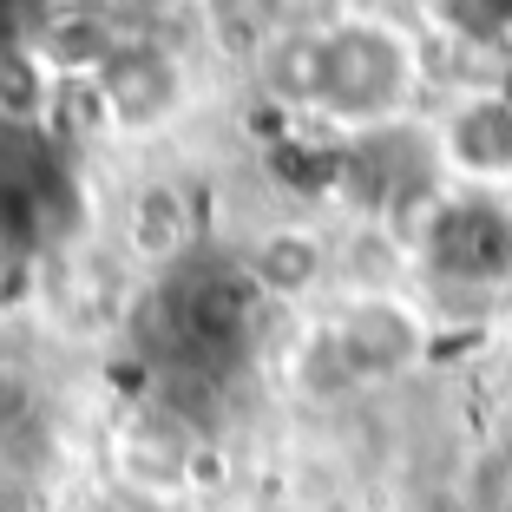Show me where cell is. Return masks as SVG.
I'll use <instances>...</instances> for the list:
<instances>
[{
	"label": "cell",
	"instance_id": "cell-16",
	"mask_svg": "<svg viewBox=\"0 0 512 512\" xmlns=\"http://www.w3.org/2000/svg\"><path fill=\"white\" fill-rule=\"evenodd\" d=\"M86 512H165V499L145 493V486H132V480H106L86 499Z\"/></svg>",
	"mask_w": 512,
	"mask_h": 512
},
{
	"label": "cell",
	"instance_id": "cell-5",
	"mask_svg": "<svg viewBox=\"0 0 512 512\" xmlns=\"http://www.w3.org/2000/svg\"><path fill=\"white\" fill-rule=\"evenodd\" d=\"M355 204L381 217H401L414 204H434V165H427V145L421 138L394 132V125H368L355 145L342 151V171H335Z\"/></svg>",
	"mask_w": 512,
	"mask_h": 512
},
{
	"label": "cell",
	"instance_id": "cell-8",
	"mask_svg": "<svg viewBox=\"0 0 512 512\" xmlns=\"http://www.w3.org/2000/svg\"><path fill=\"white\" fill-rule=\"evenodd\" d=\"M440 158H447L460 178H480V184L512 178V92H467V99L447 112Z\"/></svg>",
	"mask_w": 512,
	"mask_h": 512
},
{
	"label": "cell",
	"instance_id": "cell-10",
	"mask_svg": "<svg viewBox=\"0 0 512 512\" xmlns=\"http://www.w3.org/2000/svg\"><path fill=\"white\" fill-rule=\"evenodd\" d=\"M191 243V204H184L178 184H145L132 204V250L145 263H171V256Z\"/></svg>",
	"mask_w": 512,
	"mask_h": 512
},
{
	"label": "cell",
	"instance_id": "cell-17",
	"mask_svg": "<svg viewBox=\"0 0 512 512\" xmlns=\"http://www.w3.org/2000/svg\"><path fill=\"white\" fill-rule=\"evenodd\" d=\"M453 14H460V27L467 33H506L512 27V0H453Z\"/></svg>",
	"mask_w": 512,
	"mask_h": 512
},
{
	"label": "cell",
	"instance_id": "cell-13",
	"mask_svg": "<svg viewBox=\"0 0 512 512\" xmlns=\"http://www.w3.org/2000/svg\"><path fill=\"white\" fill-rule=\"evenodd\" d=\"M270 86L283 92L289 106H316V92H322V33H296V40L276 46Z\"/></svg>",
	"mask_w": 512,
	"mask_h": 512
},
{
	"label": "cell",
	"instance_id": "cell-14",
	"mask_svg": "<svg viewBox=\"0 0 512 512\" xmlns=\"http://www.w3.org/2000/svg\"><path fill=\"white\" fill-rule=\"evenodd\" d=\"M33 421H40V388H33V375L14 368V362H0V447L14 434H27Z\"/></svg>",
	"mask_w": 512,
	"mask_h": 512
},
{
	"label": "cell",
	"instance_id": "cell-12",
	"mask_svg": "<svg viewBox=\"0 0 512 512\" xmlns=\"http://www.w3.org/2000/svg\"><path fill=\"white\" fill-rule=\"evenodd\" d=\"M112 33L99 27V14H66V20H46L40 33V53H46V73H66V79H92L112 53Z\"/></svg>",
	"mask_w": 512,
	"mask_h": 512
},
{
	"label": "cell",
	"instance_id": "cell-9",
	"mask_svg": "<svg viewBox=\"0 0 512 512\" xmlns=\"http://www.w3.org/2000/svg\"><path fill=\"white\" fill-rule=\"evenodd\" d=\"M243 270L256 276V289L263 296H309V289L322 283V270H329V250H322V237L309 224H276L256 237V250L243 256Z\"/></svg>",
	"mask_w": 512,
	"mask_h": 512
},
{
	"label": "cell",
	"instance_id": "cell-2",
	"mask_svg": "<svg viewBox=\"0 0 512 512\" xmlns=\"http://www.w3.org/2000/svg\"><path fill=\"white\" fill-rule=\"evenodd\" d=\"M66 224H73V171L53 132L0 119V263H27Z\"/></svg>",
	"mask_w": 512,
	"mask_h": 512
},
{
	"label": "cell",
	"instance_id": "cell-1",
	"mask_svg": "<svg viewBox=\"0 0 512 512\" xmlns=\"http://www.w3.org/2000/svg\"><path fill=\"white\" fill-rule=\"evenodd\" d=\"M263 289L243 263H197V270L171 276L158 296L145 302V348L165 368H197L217 375L224 362H237L263 329Z\"/></svg>",
	"mask_w": 512,
	"mask_h": 512
},
{
	"label": "cell",
	"instance_id": "cell-15",
	"mask_svg": "<svg viewBox=\"0 0 512 512\" xmlns=\"http://www.w3.org/2000/svg\"><path fill=\"white\" fill-rule=\"evenodd\" d=\"M473 493H480V512H512V447H499L493 460L480 467Z\"/></svg>",
	"mask_w": 512,
	"mask_h": 512
},
{
	"label": "cell",
	"instance_id": "cell-18",
	"mask_svg": "<svg viewBox=\"0 0 512 512\" xmlns=\"http://www.w3.org/2000/svg\"><path fill=\"white\" fill-rule=\"evenodd\" d=\"M20 27H27V0H0V53L20 46Z\"/></svg>",
	"mask_w": 512,
	"mask_h": 512
},
{
	"label": "cell",
	"instance_id": "cell-7",
	"mask_svg": "<svg viewBox=\"0 0 512 512\" xmlns=\"http://www.w3.org/2000/svg\"><path fill=\"white\" fill-rule=\"evenodd\" d=\"M92 86H99V99H106V119L112 125L145 132V125L171 119V106H178V92H184V73H178V60H171L165 46L119 40L106 53V66L92 73Z\"/></svg>",
	"mask_w": 512,
	"mask_h": 512
},
{
	"label": "cell",
	"instance_id": "cell-6",
	"mask_svg": "<svg viewBox=\"0 0 512 512\" xmlns=\"http://www.w3.org/2000/svg\"><path fill=\"white\" fill-rule=\"evenodd\" d=\"M329 342L342 355L348 381H381V375H401V368L421 362V316L394 296H362L335 316Z\"/></svg>",
	"mask_w": 512,
	"mask_h": 512
},
{
	"label": "cell",
	"instance_id": "cell-11",
	"mask_svg": "<svg viewBox=\"0 0 512 512\" xmlns=\"http://www.w3.org/2000/svg\"><path fill=\"white\" fill-rule=\"evenodd\" d=\"M184 473H191V440L178 434V421L138 427V434L125 440V473H119V480H132V486H145V493L165 499Z\"/></svg>",
	"mask_w": 512,
	"mask_h": 512
},
{
	"label": "cell",
	"instance_id": "cell-4",
	"mask_svg": "<svg viewBox=\"0 0 512 512\" xmlns=\"http://www.w3.org/2000/svg\"><path fill=\"white\" fill-rule=\"evenodd\" d=\"M421 250L447 283H506L512 276V211L493 204V197H440L427 211Z\"/></svg>",
	"mask_w": 512,
	"mask_h": 512
},
{
	"label": "cell",
	"instance_id": "cell-3",
	"mask_svg": "<svg viewBox=\"0 0 512 512\" xmlns=\"http://www.w3.org/2000/svg\"><path fill=\"white\" fill-rule=\"evenodd\" d=\"M414 86V53L388 20H342L322 33L316 106L342 125H388Z\"/></svg>",
	"mask_w": 512,
	"mask_h": 512
}]
</instances>
